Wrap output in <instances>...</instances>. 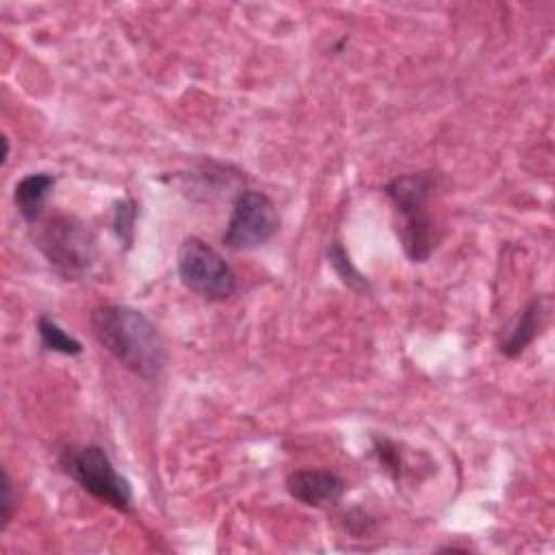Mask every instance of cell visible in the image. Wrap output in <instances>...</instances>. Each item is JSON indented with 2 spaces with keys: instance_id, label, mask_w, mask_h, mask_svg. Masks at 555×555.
<instances>
[{
  "instance_id": "6",
  "label": "cell",
  "mask_w": 555,
  "mask_h": 555,
  "mask_svg": "<svg viewBox=\"0 0 555 555\" xmlns=\"http://www.w3.org/2000/svg\"><path fill=\"white\" fill-rule=\"evenodd\" d=\"M280 230V215L273 199L260 191H245L236 197L223 245L234 251H249L269 243Z\"/></svg>"
},
{
  "instance_id": "12",
  "label": "cell",
  "mask_w": 555,
  "mask_h": 555,
  "mask_svg": "<svg viewBox=\"0 0 555 555\" xmlns=\"http://www.w3.org/2000/svg\"><path fill=\"white\" fill-rule=\"evenodd\" d=\"M13 509H15L13 483H11V477H9L7 468H2V481H0V520H2V529L11 522Z\"/></svg>"
},
{
  "instance_id": "13",
  "label": "cell",
  "mask_w": 555,
  "mask_h": 555,
  "mask_svg": "<svg viewBox=\"0 0 555 555\" xmlns=\"http://www.w3.org/2000/svg\"><path fill=\"white\" fill-rule=\"evenodd\" d=\"M134 215H137V210H134V204L130 199H124V202L117 204V208H115V230L121 238H126L124 230H128V232L132 230Z\"/></svg>"
},
{
  "instance_id": "5",
  "label": "cell",
  "mask_w": 555,
  "mask_h": 555,
  "mask_svg": "<svg viewBox=\"0 0 555 555\" xmlns=\"http://www.w3.org/2000/svg\"><path fill=\"white\" fill-rule=\"evenodd\" d=\"M178 275L195 295L217 301L236 291V278L223 256L202 238H186L178 249Z\"/></svg>"
},
{
  "instance_id": "10",
  "label": "cell",
  "mask_w": 555,
  "mask_h": 555,
  "mask_svg": "<svg viewBox=\"0 0 555 555\" xmlns=\"http://www.w3.org/2000/svg\"><path fill=\"white\" fill-rule=\"evenodd\" d=\"M37 334L39 340L46 349L63 353V356H78L82 351L80 340H76L74 336H69L54 319H50L48 314H41L37 319Z\"/></svg>"
},
{
  "instance_id": "1",
  "label": "cell",
  "mask_w": 555,
  "mask_h": 555,
  "mask_svg": "<svg viewBox=\"0 0 555 555\" xmlns=\"http://www.w3.org/2000/svg\"><path fill=\"white\" fill-rule=\"evenodd\" d=\"M91 330L98 343L126 369L143 379L160 375L167 349L156 325L130 306L108 304L91 312Z\"/></svg>"
},
{
  "instance_id": "8",
  "label": "cell",
  "mask_w": 555,
  "mask_h": 555,
  "mask_svg": "<svg viewBox=\"0 0 555 555\" xmlns=\"http://www.w3.org/2000/svg\"><path fill=\"white\" fill-rule=\"evenodd\" d=\"M54 186V176L50 173H28L24 176L17 184H15V191H13V199H15V206L20 210V215L28 221V223H35L41 215V208H43V202L50 193V189Z\"/></svg>"
},
{
  "instance_id": "7",
  "label": "cell",
  "mask_w": 555,
  "mask_h": 555,
  "mask_svg": "<svg viewBox=\"0 0 555 555\" xmlns=\"http://www.w3.org/2000/svg\"><path fill=\"white\" fill-rule=\"evenodd\" d=\"M288 494L308 507L336 505L345 494V479L334 470L306 468L286 477Z\"/></svg>"
},
{
  "instance_id": "2",
  "label": "cell",
  "mask_w": 555,
  "mask_h": 555,
  "mask_svg": "<svg viewBox=\"0 0 555 555\" xmlns=\"http://www.w3.org/2000/svg\"><path fill=\"white\" fill-rule=\"evenodd\" d=\"M431 186L429 173H403L384 186L397 212L399 243L412 262H425L434 249V223L427 210Z\"/></svg>"
},
{
  "instance_id": "3",
  "label": "cell",
  "mask_w": 555,
  "mask_h": 555,
  "mask_svg": "<svg viewBox=\"0 0 555 555\" xmlns=\"http://www.w3.org/2000/svg\"><path fill=\"white\" fill-rule=\"evenodd\" d=\"M59 464L87 494L128 514L132 509L130 481L117 473L108 453L98 444H69L59 453Z\"/></svg>"
},
{
  "instance_id": "4",
  "label": "cell",
  "mask_w": 555,
  "mask_h": 555,
  "mask_svg": "<svg viewBox=\"0 0 555 555\" xmlns=\"http://www.w3.org/2000/svg\"><path fill=\"white\" fill-rule=\"evenodd\" d=\"M35 245L65 278L85 273L95 258V241L89 228L69 215H59L46 221L35 236Z\"/></svg>"
},
{
  "instance_id": "9",
  "label": "cell",
  "mask_w": 555,
  "mask_h": 555,
  "mask_svg": "<svg viewBox=\"0 0 555 555\" xmlns=\"http://www.w3.org/2000/svg\"><path fill=\"white\" fill-rule=\"evenodd\" d=\"M540 325H542V304L538 297H533L527 304V308L520 312V317L516 319V323L509 330V334L505 336V340L501 343V353L507 358L520 356L538 336Z\"/></svg>"
},
{
  "instance_id": "14",
  "label": "cell",
  "mask_w": 555,
  "mask_h": 555,
  "mask_svg": "<svg viewBox=\"0 0 555 555\" xmlns=\"http://www.w3.org/2000/svg\"><path fill=\"white\" fill-rule=\"evenodd\" d=\"M377 455H379V462L386 466V470H390V473H399V455H397V451L390 447V442H386V440H382V442H377Z\"/></svg>"
},
{
  "instance_id": "11",
  "label": "cell",
  "mask_w": 555,
  "mask_h": 555,
  "mask_svg": "<svg viewBox=\"0 0 555 555\" xmlns=\"http://www.w3.org/2000/svg\"><path fill=\"white\" fill-rule=\"evenodd\" d=\"M327 262L332 264V269L336 271V275L340 278V282L345 286H349L351 291H358V293H366L369 291V280L353 267L347 249L338 241H334L327 247Z\"/></svg>"
}]
</instances>
